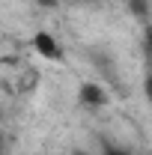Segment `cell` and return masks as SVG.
Wrapping results in <instances>:
<instances>
[{
	"label": "cell",
	"mask_w": 152,
	"mask_h": 155,
	"mask_svg": "<svg viewBox=\"0 0 152 155\" xmlns=\"http://www.w3.org/2000/svg\"><path fill=\"white\" fill-rule=\"evenodd\" d=\"M30 48H33L42 60H51V63H57V60L63 57V48H60L57 36H54L51 30H36L33 39H30Z\"/></svg>",
	"instance_id": "obj_1"
},
{
	"label": "cell",
	"mask_w": 152,
	"mask_h": 155,
	"mask_svg": "<svg viewBox=\"0 0 152 155\" xmlns=\"http://www.w3.org/2000/svg\"><path fill=\"white\" fill-rule=\"evenodd\" d=\"M81 101H84V104L98 107V104H104V101H107V96H104L95 84H84V87H81Z\"/></svg>",
	"instance_id": "obj_2"
},
{
	"label": "cell",
	"mask_w": 152,
	"mask_h": 155,
	"mask_svg": "<svg viewBox=\"0 0 152 155\" xmlns=\"http://www.w3.org/2000/svg\"><path fill=\"white\" fill-rule=\"evenodd\" d=\"M104 155H128V152H122V149H107Z\"/></svg>",
	"instance_id": "obj_3"
}]
</instances>
